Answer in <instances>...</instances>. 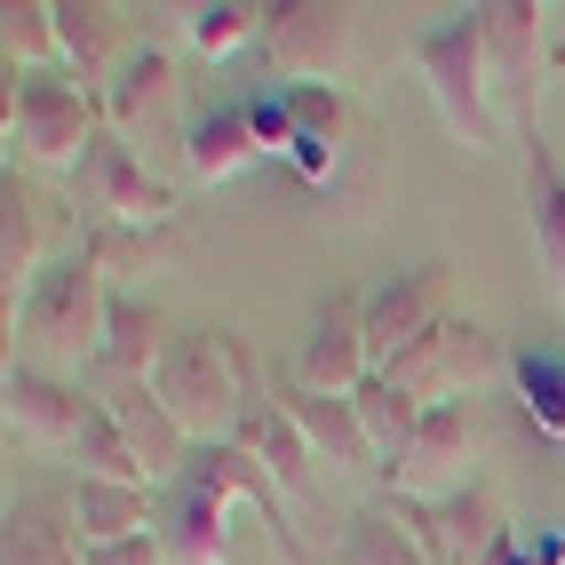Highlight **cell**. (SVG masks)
Instances as JSON below:
<instances>
[{
	"label": "cell",
	"mask_w": 565,
	"mask_h": 565,
	"mask_svg": "<svg viewBox=\"0 0 565 565\" xmlns=\"http://www.w3.org/2000/svg\"><path fill=\"white\" fill-rule=\"evenodd\" d=\"M232 502H255L263 518L279 525V550L295 565H311V542L303 525L287 518V486L263 470L239 438H215V446H192V462H183V478L160 494V550L168 565H232Z\"/></svg>",
	"instance_id": "obj_1"
},
{
	"label": "cell",
	"mask_w": 565,
	"mask_h": 565,
	"mask_svg": "<svg viewBox=\"0 0 565 565\" xmlns=\"http://www.w3.org/2000/svg\"><path fill=\"white\" fill-rule=\"evenodd\" d=\"M152 398L183 423L192 446H215V438H239V423L263 406L255 398V374H247V351L232 327H192L175 334L160 374H152Z\"/></svg>",
	"instance_id": "obj_2"
},
{
	"label": "cell",
	"mask_w": 565,
	"mask_h": 565,
	"mask_svg": "<svg viewBox=\"0 0 565 565\" xmlns=\"http://www.w3.org/2000/svg\"><path fill=\"white\" fill-rule=\"evenodd\" d=\"M414 72L430 81V104L462 152H494V56H486V9H438L414 41Z\"/></svg>",
	"instance_id": "obj_3"
},
{
	"label": "cell",
	"mask_w": 565,
	"mask_h": 565,
	"mask_svg": "<svg viewBox=\"0 0 565 565\" xmlns=\"http://www.w3.org/2000/svg\"><path fill=\"white\" fill-rule=\"evenodd\" d=\"M104 128V96L72 72H9V160L32 168H81Z\"/></svg>",
	"instance_id": "obj_4"
},
{
	"label": "cell",
	"mask_w": 565,
	"mask_h": 565,
	"mask_svg": "<svg viewBox=\"0 0 565 565\" xmlns=\"http://www.w3.org/2000/svg\"><path fill=\"white\" fill-rule=\"evenodd\" d=\"M494 366H502L494 334H486L478 319H446V311H438L391 366H374V374H391V383H398L414 406H446V398H470Z\"/></svg>",
	"instance_id": "obj_5"
},
{
	"label": "cell",
	"mask_w": 565,
	"mask_h": 565,
	"mask_svg": "<svg viewBox=\"0 0 565 565\" xmlns=\"http://www.w3.org/2000/svg\"><path fill=\"white\" fill-rule=\"evenodd\" d=\"M111 271L96 263V247L81 239L72 255H56L41 279H32V295H24V334H41V343H56V351H88L96 359V343H104V311H111V287H104Z\"/></svg>",
	"instance_id": "obj_6"
},
{
	"label": "cell",
	"mask_w": 565,
	"mask_h": 565,
	"mask_svg": "<svg viewBox=\"0 0 565 565\" xmlns=\"http://www.w3.org/2000/svg\"><path fill=\"white\" fill-rule=\"evenodd\" d=\"M72 200H81L96 223H128V232H152V223H175V183H160L128 152V136L96 128V143L72 168Z\"/></svg>",
	"instance_id": "obj_7"
},
{
	"label": "cell",
	"mask_w": 565,
	"mask_h": 565,
	"mask_svg": "<svg viewBox=\"0 0 565 565\" xmlns=\"http://www.w3.org/2000/svg\"><path fill=\"white\" fill-rule=\"evenodd\" d=\"M478 446H486V430H478V406H470V398L423 406L406 455H398L383 478H391V494H406V502H438V494H455V486H470L462 470L478 462Z\"/></svg>",
	"instance_id": "obj_8"
},
{
	"label": "cell",
	"mask_w": 565,
	"mask_h": 565,
	"mask_svg": "<svg viewBox=\"0 0 565 565\" xmlns=\"http://www.w3.org/2000/svg\"><path fill=\"white\" fill-rule=\"evenodd\" d=\"M255 49H263V64H271L287 88H303V81H327V72L343 64L351 24H343V9H327V0H271Z\"/></svg>",
	"instance_id": "obj_9"
},
{
	"label": "cell",
	"mask_w": 565,
	"mask_h": 565,
	"mask_svg": "<svg viewBox=\"0 0 565 565\" xmlns=\"http://www.w3.org/2000/svg\"><path fill=\"white\" fill-rule=\"evenodd\" d=\"M366 374H374V351H366V295H327V303L311 311L303 351H295V383L351 398Z\"/></svg>",
	"instance_id": "obj_10"
},
{
	"label": "cell",
	"mask_w": 565,
	"mask_h": 565,
	"mask_svg": "<svg viewBox=\"0 0 565 565\" xmlns=\"http://www.w3.org/2000/svg\"><path fill=\"white\" fill-rule=\"evenodd\" d=\"M518 143H525V183H518V200H525V232H534L542 279H550L557 311H565V160L550 152L542 111H525V120H518Z\"/></svg>",
	"instance_id": "obj_11"
},
{
	"label": "cell",
	"mask_w": 565,
	"mask_h": 565,
	"mask_svg": "<svg viewBox=\"0 0 565 565\" xmlns=\"http://www.w3.org/2000/svg\"><path fill=\"white\" fill-rule=\"evenodd\" d=\"M406 518H414V534H423V550L438 565H486V550L502 542V518H494V502H486L478 478L455 486V494H438V502H406Z\"/></svg>",
	"instance_id": "obj_12"
},
{
	"label": "cell",
	"mask_w": 565,
	"mask_h": 565,
	"mask_svg": "<svg viewBox=\"0 0 565 565\" xmlns=\"http://www.w3.org/2000/svg\"><path fill=\"white\" fill-rule=\"evenodd\" d=\"M96 96H104V128H111V136H136V128H152V120H175V104H183L175 56L152 49V41H136L128 64L111 72Z\"/></svg>",
	"instance_id": "obj_13"
},
{
	"label": "cell",
	"mask_w": 565,
	"mask_h": 565,
	"mask_svg": "<svg viewBox=\"0 0 565 565\" xmlns=\"http://www.w3.org/2000/svg\"><path fill=\"white\" fill-rule=\"evenodd\" d=\"M104 406H111V423L128 430L143 478H152L160 494H168V486L183 478V462H192V438H183V423L152 398V383H111V398H104Z\"/></svg>",
	"instance_id": "obj_14"
},
{
	"label": "cell",
	"mask_w": 565,
	"mask_h": 565,
	"mask_svg": "<svg viewBox=\"0 0 565 565\" xmlns=\"http://www.w3.org/2000/svg\"><path fill=\"white\" fill-rule=\"evenodd\" d=\"M41 215H49V200L32 192L17 175V160H9V175H0V303H9V319L24 311L32 279L49 271L41 263Z\"/></svg>",
	"instance_id": "obj_15"
},
{
	"label": "cell",
	"mask_w": 565,
	"mask_h": 565,
	"mask_svg": "<svg viewBox=\"0 0 565 565\" xmlns=\"http://www.w3.org/2000/svg\"><path fill=\"white\" fill-rule=\"evenodd\" d=\"M438 271L446 263H414V271H398V279H383L366 295V351H374V366H391L414 334L438 319Z\"/></svg>",
	"instance_id": "obj_16"
},
{
	"label": "cell",
	"mask_w": 565,
	"mask_h": 565,
	"mask_svg": "<svg viewBox=\"0 0 565 565\" xmlns=\"http://www.w3.org/2000/svg\"><path fill=\"white\" fill-rule=\"evenodd\" d=\"M486 9V56H494V88H510V111H542L534 96V56H542V9L534 0H478Z\"/></svg>",
	"instance_id": "obj_17"
},
{
	"label": "cell",
	"mask_w": 565,
	"mask_h": 565,
	"mask_svg": "<svg viewBox=\"0 0 565 565\" xmlns=\"http://www.w3.org/2000/svg\"><path fill=\"white\" fill-rule=\"evenodd\" d=\"M279 111H287V128H295V143H287L295 175H303V183H327V175H334V152H343V128H351L343 88H327V81L279 88Z\"/></svg>",
	"instance_id": "obj_18"
},
{
	"label": "cell",
	"mask_w": 565,
	"mask_h": 565,
	"mask_svg": "<svg viewBox=\"0 0 565 565\" xmlns=\"http://www.w3.org/2000/svg\"><path fill=\"white\" fill-rule=\"evenodd\" d=\"M0 565H88V534H81V518H72V502H49V494L9 502Z\"/></svg>",
	"instance_id": "obj_19"
},
{
	"label": "cell",
	"mask_w": 565,
	"mask_h": 565,
	"mask_svg": "<svg viewBox=\"0 0 565 565\" xmlns=\"http://www.w3.org/2000/svg\"><path fill=\"white\" fill-rule=\"evenodd\" d=\"M0 398H9V430L17 438L64 446V455H72V438H81V423H88V398L72 391V383H56V374H32V366H9Z\"/></svg>",
	"instance_id": "obj_20"
},
{
	"label": "cell",
	"mask_w": 565,
	"mask_h": 565,
	"mask_svg": "<svg viewBox=\"0 0 565 565\" xmlns=\"http://www.w3.org/2000/svg\"><path fill=\"white\" fill-rule=\"evenodd\" d=\"M279 406L295 414V430L311 438V455L343 462V470H383V455H374V438H366V423H359V406H351V398L287 383V391H279Z\"/></svg>",
	"instance_id": "obj_21"
},
{
	"label": "cell",
	"mask_w": 565,
	"mask_h": 565,
	"mask_svg": "<svg viewBox=\"0 0 565 565\" xmlns=\"http://www.w3.org/2000/svg\"><path fill=\"white\" fill-rule=\"evenodd\" d=\"M175 334L160 327V311L143 303V295H111L104 311V343H96V366L111 374V383H152L160 359H168Z\"/></svg>",
	"instance_id": "obj_22"
},
{
	"label": "cell",
	"mask_w": 565,
	"mask_h": 565,
	"mask_svg": "<svg viewBox=\"0 0 565 565\" xmlns=\"http://www.w3.org/2000/svg\"><path fill=\"white\" fill-rule=\"evenodd\" d=\"M56 32H64V72L88 81V88H104L111 72L128 64V49H136L120 9H104V0H56Z\"/></svg>",
	"instance_id": "obj_23"
},
{
	"label": "cell",
	"mask_w": 565,
	"mask_h": 565,
	"mask_svg": "<svg viewBox=\"0 0 565 565\" xmlns=\"http://www.w3.org/2000/svg\"><path fill=\"white\" fill-rule=\"evenodd\" d=\"M255 152H263V136H255V111H247V104L183 111V160H192L200 183H232Z\"/></svg>",
	"instance_id": "obj_24"
},
{
	"label": "cell",
	"mask_w": 565,
	"mask_h": 565,
	"mask_svg": "<svg viewBox=\"0 0 565 565\" xmlns=\"http://www.w3.org/2000/svg\"><path fill=\"white\" fill-rule=\"evenodd\" d=\"M72 518H81V534H88V542L160 534V502H152V486H128V478H81V486H72Z\"/></svg>",
	"instance_id": "obj_25"
},
{
	"label": "cell",
	"mask_w": 565,
	"mask_h": 565,
	"mask_svg": "<svg viewBox=\"0 0 565 565\" xmlns=\"http://www.w3.org/2000/svg\"><path fill=\"white\" fill-rule=\"evenodd\" d=\"M327 565H438V557L423 550V534H414L406 502L391 494V502H366V510L351 518V542L334 550Z\"/></svg>",
	"instance_id": "obj_26"
},
{
	"label": "cell",
	"mask_w": 565,
	"mask_h": 565,
	"mask_svg": "<svg viewBox=\"0 0 565 565\" xmlns=\"http://www.w3.org/2000/svg\"><path fill=\"white\" fill-rule=\"evenodd\" d=\"M239 446H247V455L271 470L279 486H287V494H295V486H303V470H311V438L295 430V414H287V406H271V398H263L247 423H239Z\"/></svg>",
	"instance_id": "obj_27"
},
{
	"label": "cell",
	"mask_w": 565,
	"mask_h": 565,
	"mask_svg": "<svg viewBox=\"0 0 565 565\" xmlns=\"http://www.w3.org/2000/svg\"><path fill=\"white\" fill-rule=\"evenodd\" d=\"M0 49H9V72H64L56 0H9L0 9Z\"/></svg>",
	"instance_id": "obj_28"
},
{
	"label": "cell",
	"mask_w": 565,
	"mask_h": 565,
	"mask_svg": "<svg viewBox=\"0 0 565 565\" xmlns=\"http://www.w3.org/2000/svg\"><path fill=\"white\" fill-rule=\"evenodd\" d=\"M351 406H359V423H366V438H374V455H383V470L406 455V438H414V423H423V406H414L391 374H366V383L351 391Z\"/></svg>",
	"instance_id": "obj_29"
},
{
	"label": "cell",
	"mask_w": 565,
	"mask_h": 565,
	"mask_svg": "<svg viewBox=\"0 0 565 565\" xmlns=\"http://www.w3.org/2000/svg\"><path fill=\"white\" fill-rule=\"evenodd\" d=\"M88 247H96L104 271H111V263H120V271H175V263H183V232H175V223H152V232H128V223H96Z\"/></svg>",
	"instance_id": "obj_30"
},
{
	"label": "cell",
	"mask_w": 565,
	"mask_h": 565,
	"mask_svg": "<svg viewBox=\"0 0 565 565\" xmlns=\"http://www.w3.org/2000/svg\"><path fill=\"white\" fill-rule=\"evenodd\" d=\"M263 41V0H207V9H192V49L200 56H232Z\"/></svg>",
	"instance_id": "obj_31"
},
{
	"label": "cell",
	"mask_w": 565,
	"mask_h": 565,
	"mask_svg": "<svg viewBox=\"0 0 565 565\" xmlns=\"http://www.w3.org/2000/svg\"><path fill=\"white\" fill-rule=\"evenodd\" d=\"M510 374H518V398H525V414L565 446V366L557 359H542V351H518L510 359Z\"/></svg>",
	"instance_id": "obj_32"
},
{
	"label": "cell",
	"mask_w": 565,
	"mask_h": 565,
	"mask_svg": "<svg viewBox=\"0 0 565 565\" xmlns=\"http://www.w3.org/2000/svg\"><path fill=\"white\" fill-rule=\"evenodd\" d=\"M88 565H168L160 534H128V542H88Z\"/></svg>",
	"instance_id": "obj_33"
},
{
	"label": "cell",
	"mask_w": 565,
	"mask_h": 565,
	"mask_svg": "<svg viewBox=\"0 0 565 565\" xmlns=\"http://www.w3.org/2000/svg\"><path fill=\"white\" fill-rule=\"evenodd\" d=\"M486 565H534V542H525L518 525H502V542L486 550Z\"/></svg>",
	"instance_id": "obj_34"
},
{
	"label": "cell",
	"mask_w": 565,
	"mask_h": 565,
	"mask_svg": "<svg viewBox=\"0 0 565 565\" xmlns=\"http://www.w3.org/2000/svg\"><path fill=\"white\" fill-rule=\"evenodd\" d=\"M525 542H534V565H565V542L557 534H525Z\"/></svg>",
	"instance_id": "obj_35"
}]
</instances>
